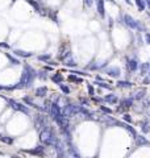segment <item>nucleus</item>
I'll return each mask as SVG.
<instances>
[{
	"mask_svg": "<svg viewBox=\"0 0 150 158\" xmlns=\"http://www.w3.org/2000/svg\"><path fill=\"white\" fill-rule=\"evenodd\" d=\"M36 78H37V71H36L31 65H24L21 79H20V82L17 84L13 86V90H15V88H29L33 84Z\"/></svg>",
	"mask_w": 150,
	"mask_h": 158,
	"instance_id": "nucleus-1",
	"label": "nucleus"
},
{
	"mask_svg": "<svg viewBox=\"0 0 150 158\" xmlns=\"http://www.w3.org/2000/svg\"><path fill=\"white\" fill-rule=\"evenodd\" d=\"M50 116L58 124V127H61V129H69V124L66 121V117L63 116V112L58 103L51 104V107H50Z\"/></svg>",
	"mask_w": 150,
	"mask_h": 158,
	"instance_id": "nucleus-2",
	"label": "nucleus"
},
{
	"mask_svg": "<svg viewBox=\"0 0 150 158\" xmlns=\"http://www.w3.org/2000/svg\"><path fill=\"white\" fill-rule=\"evenodd\" d=\"M40 140L45 145H53L58 138H57L55 133L50 128H45V129L40 130Z\"/></svg>",
	"mask_w": 150,
	"mask_h": 158,
	"instance_id": "nucleus-3",
	"label": "nucleus"
},
{
	"mask_svg": "<svg viewBox=\"0 0 150 158\" xmlns=\"http://www.w3.org/2000/svg\"><path fill=\"white\" fill-rule=\"evenodd\" d=\"M8 104H9V107H11L12 110H15V111L24 112V113H26V115L29 113V110H28V107H26L25 104H20L15 100H11V99H8Z\"/></svg>",
	"mask_w": 150,
	"mask_h": 158,
	"instance_id": "nucleus-4",
	"label": "nucleus"
},
{
	"mask_svg": "<svg viewBox=\"0 0 150 158\" xmlns=\"http://www.w3.org/2000/svg\"><path fill=\"white\" fill-rule=\"evenodd\" d=\"M124 22H125V25L128 26V28H131V29H140V28H142V26L138 24V21H136V20L133 19L131 15H125L124 16Z\"/></svg>",
	"mask_w": 150,
	"mask_h": 158,
	"instance_id": "nucleus-5",
	"label": "nucleus"
},
{
	"mask_svg": "<svg viewBox=\"0 0 150 158\" xmlns=\"http://www.w3.org/2000/svg\"><path fill=\"white\" fill-rule=\"evenodd\" d=\"M96 1V11L101 17L105 16V7H104V0H95Z\"/></svg>",
	"mask_w": 150,
	"mask_h": 158,
	"instance_id": "nucleus-6",
	"label": "nucleus"
},
{
	"mask_svg": "<svg viewBox=\"0 0 150 158\" xmlns=\"http://www.w3.org/2000/svg\"><path fill=\"white\" fill-rule=\"evenodd\" d=\"M126 69H128L129 71H137V69H138V62H137V59H128L126 61Z\"/></svg>",
	"mask_w": 150,
	"mask_h": 158,
	"instance_id": "nucleus-7",
	"label": "nucleus"
},
{
	"mask_svg": "<svg viewBox=\"0 0 150 158\" xmlns=\"http://www.w3.org/2000/svg\"><path fill=\"white\" fill-rule=\"evenodd\" d=\"M105 72L109 75V77H113V78L120 77V69L119 67H108V69H105Z\"/></svg>",
	"mask_w": 150,
	"mask_h": 158,
	"instance_id": "nucleus-8",
	"label": "nucleus"
},
{
	"mask_svg": "<svg viewBox=\"0 0 150 158\" xmlns=\"http://www.w3.org/2000/svg\"><path fill=\"white\" fill-rule=\"evenodd\" d=\"M46 92H48V88H46L45 86L37 87V88H36V96H38V98H44L45 95H46Z\"/></svg>",
	"mask_w": 150,
	"mask_h": 158,
	"instance_id": "nucleus-9",
	"label": "nucleus"
},
{
	"mask_svg": "<svg viewBox=\"0 0 150 158\" xmlns=\"http://www.w3.org/2000/svg\"><path fill=\"white\" fill-rule=\"evenodd\" d=\"M63 75L62 74H59V72H55V74H53L51 75V80L54 82V83H57V84H59V83H62L63 82Z\"/></svg>",
	"mask_w": 150,
	"mask_h": 158,
	"instance_id": "nucleus-10",
	"label": "nucleus"
},
{
	"mask_svg": "<svg viewBox=\"0 0 150 158\" xmlns=\"http://www.w3.org/2000/svg\"><path fill=\"white\" fill-rule=\"evenodd\" d=\"M133 105V99H129V98H126V99H122L121 100V108H131ZM120 108V110H121Z\"/></svg>",
	"mask_w": 150,
	"mask_h": 158,
	"instance_id": "nucleus-11",
	"label": "nucleus"
},
{
	"mask_svg": "<svg viewBox=\"0 0 150 158\" xmlns=\"http://www.w3.org/2000/svg\"><path fill=\"white\" fill-rule=\"evenodd\" d=\"M149 70H150V62H145V63L141 65V75L142 77L149 74Z\"/></svg>",
	"mask_w": 150,
	"mask_h": 158,
	"instance_id": "nucleus-12",
	"label": "nucleus"
},
{
	"mask_svg": "<svg viewBox=\"0 0 150 158\" xmlns=\"http://www.w3.org/2000/svg\"><path fill=\"white\" fill-rule=\"evenodd\" d=\"M104 100L105 101H108V103H111V104H116L117 103V96L116 95H113V94H109V95H107V96L104 98Z\"/></svg>",
	"mask_w": 150,
	"mask_h": 158,
	"instance_id": "nucleus-13",
	"label": "nucleus"
},
{
	"mask_svg": "<svg viewBox=\"0 0 150 158\" xmlns=\"http://www.w3.org/2000/svg\"><path fill=\"white\" fill-rule=\"evenodd\" d=\"M132 86H133V83L126 82V80H119L117 82V87H120V88H131Z\"/></svg>",
	"mask_w": 150,
	"mask_h": 158,
	"instance_id": "nucleus-14",
	"label": "nucleus"
},
{
	"mask_svg": "<svg viewBox=\"0 0 150 158\" xmlns=\"http://www.w3.org/2000/svg\"><path fill=\"white\" fill-rule=\"evenodd\" d=\"M134 3H136V5H137V8H138V11H140V12L145 11V8H146L145 0H134Z\"/></svg>",
	"mask_w": 150,
	"mask_h": 158,
	"instance_id": "nucleus-15",
	"label": "nucleus"
},
{
	"mask_svg": "<svg viewBox=\"0 0 150 158\" xmlns=\"http://www.w3.org/2000/svg\"><path fill=\"white\" fill-rule=\"evenodd\" d=\"M136 141H137V145H140V146H142V145H148V144H149V141L146 140L144 136H136Z\"/></svg>",
	"mask_w": 150,
	"mask_h": 158,
	"instance_id": "nucleus-16",
	"label": "nucleus"
},
{
	"mask_svg": "<svg viewBox=\"0 0 150 158\" xmlns=\"http://www.w3.org/2000/svg\"><path fill=\"white\" fill-rule=\"evenodd\" d=\"M16 55H19V57H24V58H28V57H32V53H28V51H22V50H15L13 51Z\"/></svg>",
	"mask_w": 150,
	"mask_h": 158,
	"instance_id": "nucleus-17",
	"label": "nucleus"
},
{
	"mask_svg": "<svg viewBox=\"0 0 150 158\" xmlns=\"http://www.w3.org/2000/svg\"><path fill=\"white\" fill-rule=\"evenodd\" d=\"M45 148L42 146V145H40V146H37V149H34V150H29V153H32V154H34V156H42V151H44Z\"/></svg>",
	"mask_w": 150,
	"mask_h": 158,
	"instance_id": "nucleus-18",
	"label": "nucleus"
},
{
	"mask_svg": "<svg viewBox=\"0 0 150 158\" xmlns=\"http://www.w3.org/2000/svg\"><path fill=\"white\" fill-rule=\"evenodd\" d=\"M69 80L70 82H74V83H83V79L79 78V77H76V75H74V74H70L69 75Z\"/></svg>",
	"mask_w": 150,
	"mask_h": 158,
	"instance_id": "nucleus-19",
	"label": "nucleus"
},
{
	"mask_svg": "<svg viewBox=\"0 0 150 158\" xmlns=\"http://www.w3.org/2000/svg\"><path fill=\"white\" fill-rule=\"evenodd\" d=\"M65 65L67 66V67H74V66H76L75 61H74V59H72L71 57H69V58H65Z\"/></svg>",
	"mask_w": 150,
	"mask_h": 158,
	"instance_id": "nucleus-20",
	"label": "nucleus"
},
{
	"mask_svg": "<svg viewBox=\"0 0 150 158\" xmlns=\"http://www.w3.org/2000/svg\"><path fill=\"white\" fill-rule=\"evenodd\" d=\"M141 129H142V132H144V133H149L150 132V127H149V124L146 123V121H141Z\"/></svg>",
	"mask_w": 150,
	"mask_h": 158,
	"instance_id": "nucleus-21",
	"label": "nucleus"
},
{
	"mask_svg": "<svg viewBox=\"0 0 150 158\" xmlns=\"http://www.w3.org/2000/svg\"><path fill=\"white\" fill-rule=\"evenodd\" d=\"M0 141H3V142H7V144H12L13 142V137L1 136V134H0Z\"/></svg>",
	"mask_w": 150,
	"mask_h": 158,
	"instance_id": "nucleus-22",
	"label": "nucleus"
},
{
	"mask_svg": "<svg viewBox=\"0 0 150 158\" xmlns=\"http://www.w3.org/2000/svg\"><path fill=\"white\" fill-rule=\"evenodd\" d=\"M145 98V90H141V91H138L137 94L134 95V99L136 100H142V99Z\"/></svg>",
	"mask_w": 150,
	"mask_h": 158,
	"instance_id": "nucleus-23",
	"label": "nucleus"
},
{
	"mask_svg": "<svg viewBox=\"0 0 150 158\" xmlns=\"http://www.w3.org/2000/svg\"><path fill=\"white\" fill-rule=\"evenodd\" d=\"M7 58L9 59V62H11L12 65H20V61L19 59H16V58H13L11 54H8V53H7Z\"/></svg>",
	"mask_w": 150,
	"mask_h": 158,
	"instance_id": "nucleus-24",
	"label": "nucleus"
},
{
	"mask_svg": "<svg viewBox=\"0 0 150 158\" xmlns=\"http://www.w3.org/2000/svg\"><path fill=\"white\" fill-rule=\"evenodd\" d=\"M37 77L41 79V80H45L46 78H48V72H46L45 70H42V71H40V72H37Z\"/></svg>",
	"mask_w": 150,
	"mask_h": 158,
	"instance_id": "nucleus-25",
	"label": "nucleus"
},
{
	"mask_svg": "<svg viewBox=\"0 0 150 158\" xmlns=\"http://www.w3.org/2000/svg\"><path fill=\"white\" fill-rule=\"evenodd\" d=\"M59 87H61V90H62L63 94H66V95H69V94H70V88L67 87V86L63 84V82H62V83H59Z\"/></svg>",
	"mask_w": 150,
	"mask_h": 158,
	"instance_id": "nucleus-26",
	"label": "nucleus"
},
{
	"mask_svg": "<svg viewBox=\"0 0 150 158\" xmlns=\"http://www.w3.org/2000/svg\"><path fill=\"white\" fill-rule=\"evenodd\" d=\"M50 58H51V55H50V54L40 55V57H38V59H40V61H45V62H49V61H50Z\"/></svg>",
	"mask_w": 150,
	"mask_h": 158,
	"instance_id": "nucleus-27",
	"label": "nucleus"
},
{
	"mask_svg": "<svg viewBox=\"0 0 150 158\" xmlns=\"http://www.w3.org/2000/svg\"><path fill=\"white\" fill-rule=\"evenodd\" d=\"M26 1H28L31 5L34 7L36 11H37V12H40V7H38V4H37V1H34V0H26Z\"/></svg>",
	"mask_w": 150,
	"mask_h": 158,
	"instance_id": "nucleus-28",
	"label": "nucleus"
},
{
	"mask_svg": "<svg viewBox=\"0 0 150 158\" xmlns=\"http://www.w3.org/2000/svg\"><path fill=\"white\" fill-rule=\"evenodd\" d=\"M100 110L104 112V113H107V115H111V113H112V110H111V108H107V107H104V105H100Z\"/></svg>",
	"mask_w": 150,
	"mask_h": 158,
	"instance_id": "nucleus-29",
	"label": "nucleus"
},
{
	"mask_svg": "<svg viewBox=\"0 0 150 158\" xmlns=\"http://www.w3.org/2000/svg\"><path fill=\"white\" fill-rule=\"evenodd\" d=\"M87 90H88V94H90V95H91V96H92V95H95V91H94V87H92V86H91V84H87Z\"/></svg>",
	"mask_w": 150,
	"mask_h": 158,
	"instance_id": "nucleus-30",
	"label": "nucleus"
},
{
	"mask_svg": "<svg viewBox=\"0 0 150 158\" xmlns=\"http://www.w3.org/2000/svg\"><path fill=\"white\" fill-rule=\"evenodd\" d=\"M124 120L126 121V123H132V117H131V115L125 113V115H124Z\"/></svg>",
	"mask_w": 150,
	"mask_h": 158,
	"instance_id": "nucleus-31",
	"label": "nucleus"
},
{
	"mask_svg": "<svg viewBox=\"0 0 150 158\" xmlns=\"http://www.w3.org/2000/svg\"><path fill=\"white\" fill-rule=\"evenodd\" d=\"M98 86H100V87H103V88H108V90H111V86H108L107 83H103V82L98 83Z\"/></svg>",
	"mask_w": 150,
	"mask_h": 158,
	"instance_id": "nucleus-32",
	"label": "nucleus"
},
{
	"mask_svg": "<svg viewBox=\"0 0 150 158\" xmlns=\"http://www.w3.org/2000/svg\"><path fill=\"white\" fill-rule=\"evenodd\" d=\"M92 3H94V0H84V4L87 5V7H91Z\"/></svg>",
	"mask_w": 150,
	"mask_h": 158,
	"instance_id": "nucleus-33",
	"label": "nucleus"
},
{
	"mask_svg": "<svg viewBox=\"0 0 150 158\" xmlns=\"http://www.w3.org/2000/svg\"><path fill=\"white\" fill-rule=\"evenodd\" d=\"M145 41L150 45V33H146V34H145Z\"/></svg>",
	"mask_w": 150,
	"mask_h": 158,
	"instance_id": "nucleus-34",
	"label": "nucleus"
},
{
	"mask_svg": "<svg viewBox=\"0 0 150 158\" xmlns=\"http://www.w3.org/2000/svg\"><path fill=\"white\" fill-rule=\"evenodd\" d=\"M145 4H146V5H148V7H149V8H150V0H145Z\"/></svg>",
	"mask_w": 150,
	"mask_h": 158,
	"instance_id": "nucleus-35",
	"label": "nucleus"
},
{
	"mask_svg": "<svg viewBox=\"0 0 150 158\" xmlns=\"http://www.w3.org/2000/svg\"><path fill=\"white\" fill-rule=\"evenodd\" d=\"M0 46H3V48H9V46L7 45V44H0Z\"/></svg>",
	"mask_w": 150,
	"mask_h": 158,
	"instance_id": "nucleus-36",
	"label": "nucleus"
},
{
	"mask_svg": "<svg viewBox=\"0 0 150 158\" xmlns=\"http://www.w3.org/2000/svg\"><path fill=\"white\" fill-rule=\"evenodd\" d=\"M1 90H4V87H3V86H0V91H1Z\"/></svg>",
	"mask_w": 150,
	"mask_h": 158,
	"instance_id": "nucleus-37",
	"label": "nucleus"
},
{
	"mask_svg": "<svg viewBox=\"0 0 150 158\" xmlns=\"http://www.w3.org/2000/svg\"><path fill=\"white\" fill-rule=\"evenodd\" d=\"M1 154H3V153H1V151H0V156H1Z\"/></svg>",
	"mask_w": 150,
	"mask_h": 158,
	"instance_id": "nucleus-38",
	"label": "nucleus"
},
{
	"mask_svg": "<svg viewBox=\"0 0 150 158\" xmlns=\"http://www.w3.org/2000/svg\"><path fill=\"white\" fill-rule=\"evenodd\" d=\"M149 77H150V71H149Z\"/></svg>",
	"mask_w": 150,
	"mask_h": 158,
	"instance_id": "nucleus-39",
	"label": "nucleus"
}]
</instances>
